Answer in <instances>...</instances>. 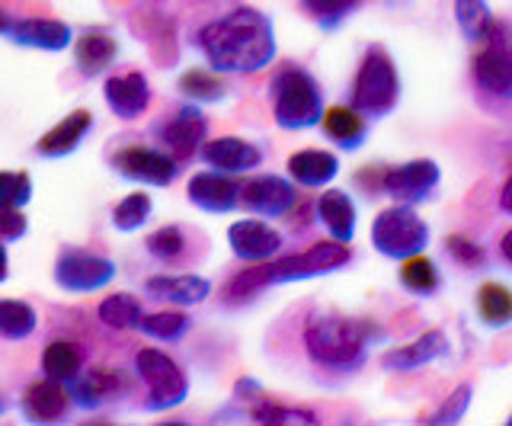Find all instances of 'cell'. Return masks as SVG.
Segmentation results:
<instances>
[{
    "label": "cell",
    "mask_w": 512,
    "mask_h": 426,
    "mask_svg": "<svg viewBox=\"0 0 512 426\" xmlns=\"http://www.w3.org/2000/svg\"><path fill=\"white\" fill-rule=\"evenodd\" d=\"M477 314L487 327H509L512 324V292L503 282H484L477 289Z\"/></svg>",
    "instance_id": "32"
},
{
    "label": "cell",
    "mask_w": 512,
    "mask_h": 426,
    "mask_svg": "<svg viewBox=\"0 0 512 426\" xmlns=\"http://www.w3.org/2000/svg\"><path fill=\"white\" fill-rule=\"evenodd\" d=\"M135 375L141 378L144 385V410H170L176 404H183L189 398V378L180 369V362L173 356H167L157 346H144V350L135 353Z\"/></svg>",
    "instance_id": "6"
},
{
    "label": "cell",
    "mask_w": 512,
    "mask_h": 426,
    "mask_svg": "<svg viewBox=\"0 0 512 426\" xmlns=\"http://www.w3.org/2000/svg\"><path fill=\"white\" fill-rule=\"evenodd\" d=\"M352 260L349 244L340 241H317L314 247H308L304 254H292L282 260H263L260 266H247L244 273H237L228 286L221 292L224 305H244L253 295H260L269 286H285V282H301V279H314V276H327L343 270V266Z\"/></svg>",
    "instance_id": "2"
},
{
    "label": "cell",
    "mask_w": 512,
    "mask_h": 426,
    "mask_svg": "<svg viewBox=\"0 0 512 426\" xmlns=\"http://www.w3.org/2000/svg\"><path fill=\"white\" fill-rule=\"evenodd\" d=\"M471 81L480 97L496 103H512V49L496 36L471 58Z\"/></svg>",
    "instance_id": "11"
},
{
    "label": "cell",
    "mask_w": 512,
    "mask_h": 426,
    "mask_svg": "<svg viewBox=\"0 0 512 426\" xmlns=\"http://www.w3.org/2000/svg\"><path fill=\"white\" fill-rule=\"evenodd\" d=\"M439 183H442V170L429 157H416V161L388 167V173H384V193L404 205H420L432 199Z\"/></svg>",
    "instance_id": "12"
},
{
    "label": "cell",
    "mask_w": 512,
    "mask_h": 426,
    "mask_svg": "<svg viewBox=\"0 0 512 426\" xmlns=\"http://www.w3.org/2000/svg\"><path fill=\"white\" fill-rule=\"evenodd\" d=\"M317 222L324 225V231L330 234L333 241L352 244V238H356L359 215H356V202L349 199L346 189H324V193H320Z\"/></svg>",
    "instance_id": "25"
},
{
    "label": "cell",
    "mask_w": 512,
    "mask_h": 426,
    "mask_svg": "<svg viewBox=\"0 0 512 426\" xmlns=\"http://www.w3.org/2000/svg\"><path fill=\"white\" fill-rule=\"evenodd\" d=\"M103 100L112 109V116L122 122H132L138 116L148 113L151 106V84L141 71H125L112 74L103 84Z\"/></svg>",
    "instance_id": "16"
},
{
    "label": "cell",
    "mask_w": 512,
    "mask_h": 426,
    "mask_svg": "<svg viewBox=\"0 0 512 426\" xmlns=\"http://www.w3.org/2000/svg\"><path fill=\"white\" fill-rule=\"evenodd\" d=\"M340 173V157L333 151H320V148H304L288 157V177L292 183L304 189H320L336 180Z\"/></svg>",
    "instance_id": "26"
},
{
    "label": "cell",
    "mask_w": 512,
    "mask_h": 426,
    "mask_svg": "<svg viewBox=\"0 0 512 426\" xmlns=\"http://www.w3.org/2000/svg\"><path fill=\"white\" fill-rule=\"evenodd\" d=\"M20 407L29 423H61L71 410V388L45 375L23 391Z\"/></svg>",
    "instance_id": "19"
},
{
    "label": "cell",
    "mask_w": 512,
    "mask_h": 426,
    "mask_svg": "<svg viewBox=\"0 0 512 426\" xmlns=\"http://www.w3.org/2000/svg\"><path fill=\"white\" fill-rule=\"evenodd\" d=\"M298 205V189L285 177L276 173H263L247 183H240V209L263 218H285Z\"/></svg>",
    "instance_id": "13"
},
{
    "label": "cell",
    "mask_w": 512,
    "mask_h": 426,
    "mask_svg": "<svg viewBox=\"0 0 512 426\" xmlns=\"http://www.w3.org/2000/svg\"><path fill=\"white\" fill-rule=\"evenodd\" d=\"M506 423H509V426H512V417H509V420H506Z\"/></svg>",
    "instance_id": "48"
},
{
    "label": "cell",
    "mask_w": 512,
    "mask_h": 426,
    "mask_svg": "<svg viewBox=\"0 0 512 426\" xmlns=\"http://www.w3.org/2000/svg\"><path fill=\"white\" fill-rule=\"evenodd\" d=\"M7 26H10V17L4 10H0V36H7Z\"/></svg>",
    "instance_id": "47"
},
{
    "label": "cell",
    "mask_w": 512,
    "mask_h": 426,
    "mask_svg": "<svg viewBox=\"0 0 512 426\" xmlns=\"http://www.w3.org/2000/svg\"><path fill=\"white\" fill-rule=\"evenodd\" d=\"M32 202V177L26 170H0V205H23Z\"/></svg>",
    "instance_id": "40"
},
{
    "label": "cell",
    "mask_w": 512,
    "mask_h": 426,
    "mask_svg": "<svg viewBox=\"0 0 512 426\" xmlns=\"http://www.w3.org/2000/svg\"><path fill=\"white\" fill-rule=\"evenodd\" d=\"M448 353V337L442 330H426L423 337H416L413 343H404V346H394L381 356V366L388 372H416L429 366V362H436Z\"/></svg>",
    "instance_id": "23"
},
{
    "label": "cell",
    "mask_w": 512,
    "mask_h": 426,
    "mask_svg": "<svg viewBox=\"0 0 512 426\" xmlns=\"http://www.w3.org/2000/svg\"><path fill=\"white\" fill-rule=\"evenodd\" d=\"M0 410H4V401H0Z\"/></svg>",
    "instance_id": "49"
},
{
    "label": "cell",
    "mask_w": 512,
    "mask_h": 426,
    "mask_svg": "<svg viewBox=\"0 0 512 426\" xmlns=\"http://www.w3.org/2000/svg\"><path fill=\"white\" fill-rule=\"evenodd\" d=\"M192 318L186 311H154V314H141L138 330L144 337L160 340V343H176L189 334Z\"/></svg>",
    "instance_id": "34"
},
{
    "label": "cell",
    "mask_w": 512,
    "mask_h": 426,
    "mask_svg": "<svg viewBox=\"0 0 512 426\" xmlns=\"http://www.w3.org/2000/svg\"><path fill=\"white\" fill-rule=\"evenodd\" d=\"M381 337L372 321L343 318V314H311L301 327V346L317 369L359 372L368 359V343Z\"/></svg>",
    "instance_id": "3"
},
{
    "label": "cell",
    "mask_w": 512,
    "mask_h": 426,
    "mask_svg": "<svg viewBox=\"0 0 512 426\" xmlns=\"http://www.w3.org/2000/svg\"><path fill=\"white\" fill-rule=\"evenodd\" d=\"M500 209L503 212H512V173H509V180L500 189Z\"/></svg>",
    "instance_id": "44"
},
{
    "label": "cell",
    "mask_w": 512,
    "mask_h": 426,
    "mask_svg": "<svg viewBox=\"0 0 512 426\" xmlns=\"http://www.w3.org/2000/svg\"><path fill=\"white\" fill-rule=\"evenodd\" d=\"M151 212H154V202L148 193H128L116 209H112V228L122 234H132L148 225Z\"/></svg>",
    "instance_id": "39"
},
{
    "label": "cell",
    "mask_w": 512,
    "mask_h": 426,
    "mask_svg": "<svg viewBox=\"0 0 512 426\" xmlns=\"http://www.w3.org/2000/svg\"><path fill=\"white\" fill-rule=\"evenodd\" d=\"M298 4H301L304 17L330 33V29H336L343 20H349L352 13L359 10L362 0H298Z\"/></svg>",
    "instance_id": "38"
},
{
    "label": "cell",
    "mask_w": 512,
    "mask_h": 426,
    "mask_svg": "<svg viewBox=\"0 0 512 426\" xmlns=\"http://www.w3.org/2000/svg\"><path fill=\"white\" fill-rule=\"evenodd\" d=\"M500 254H503V260L512 266V228L503 234V241H500Z\"/></svg>",
    "instance_id": "45"
},
{
    "label": "cell",
    "mask_w": 512,
    "mask_h": 426,
    "mask_svg": "<svg viewBox=\"0 0 512 426\" xmlns=\"http://www.w3.org/2000/svg\"><path fill=\"white\" fill-rule=\"evenodd\" d=\"M84 369V350L74 340H48V346L42 350V372L48 378H58V382L71 385L74 378Z\"/></svg>",
    "instance_id": "28"
},
{
    "label": "cell",
    "mask_w": 512,
    "mask_h": 426,
    "mask_svg": "<svg viewBox=\"0 0 512 426\" xmlns=\"http://www.w3.org/2000/svg\"><path fill=\"white\" fill-rule=\"evenodd\" d=\"M119 58V42L109 29L90 26L74 39V65L84 77H100L106 74Z\"/></svg>",
    "instance_id": "22"
},
{
    "label": "cell",
    "mask_w": 512,
    "mask_h": 426,
    "mask_svg": "<svg viewBox=\"0 0 512 426\" xmlns=\"http://www.w3.org/2000/svg\"><path fill=\"white\" fill-rule=\"evenodd\" d=\"M250 420L253 423H266V426H285V423H320L314 410H304V407H282L276 401L263 398V391L256 394L253 404H250Z\"/></svg>",
    "instance_id": "36"
},
{
    "label": "cell",
    "mask_w": 512,
    "mask_h": 426,
    "mask_svg": "<svg viewBox=\"0 0 512 426\" xmlns=\"http://www.w3.org/2000/svg\"><path fill=\"white\" fill-rule=\"evenodd\" d=\"M144 292L167 305L192 308V305H202L205 298L212 295V282L196 273H160L144 282Z\"/></svg>",
    "instance_id": "21"
},
{
    "label": "cell",
    "mask_w": 512,
    "mask_h": 426,
    "mask_svg": "<svg viewBox=\"0 0 512 426\" xmlns=\"http://www.w3.org/2000/svg\"><path fill=\"white\" fill-rule=\"evenodd\" d=\"M372 244L381 257L388 260H407L413 254H423L429 244V225L413 212V205L394 202L391 209L375 215L372 225Z\"/></svg>",
    "instance_id": "7"
},
{
    "label": "cell",
    "mask_w": 512,
    "mask_h": 426,
    "mask_svg": "<svg viewBox=\"0 0 512 426\" xmlns=\"http://www.w3.org/2000/svg\"><path fill=\"white\" fill-rule=\"evenodd\" d=\"M183 97H189L192 103H218L228 97V84L215 77L212 71H202V68H192L186 71L180 81H176Z\"/></svg>",
    "instance_id": "37"
},
{
    "label": "cell",
    "mask_w": 512,
    "mask_h": 426,
    "mask_svg": "<svg viewBox=\"0 0 512 426\" xmlns=\"http://www.w3.org/2000/svg\"><path fill=\"white\" fill-rule=\"evenodd\" d=\"M192 42L215 74H256L276 61V29L256 7H234L208 20Z\"/></svg>",
    "instance_id": "1"
},
{
    "label": "cell",
    "mask_w": 512,
    "mask_h": 426,
    "mask_svg": "<svg viewBox=\"0 0 512 426\" xmlns=\"http://www.w3.org/2000/svg\"><path fill=\"white\" fill-rule=\"evenodd\" d=\"M202 164H208L212 170L221 173H247L256 170L263 164V148L253 145L247 138H237V135H221V138H205V145L199 148Z\"/></svg>",
    "instance_id": "17"
},
{
    "label": "cell",
    "mask_w": 512,
    "mask_h": 426,
    "mask_svg": "<svg viewBox=\"0 0 512 426\" xmlns=\"http://www.w3.org/2000/svg\"><path fill=\"white\" fill-rule=\"evenodd\" d=\"M445 250L452 254V260H458L461 266H484L487 263V254H484V247H480L477 241L471 238H464V234H448L445 238Z\"/></svg>",
    "instance_id": "42"
},
{
    "label": "cell",
    "mask_w": 512,
    "mask_h": 426,
    "mask_svg": "<svg viewBox=\"0 0 512 426\" xmlns=\"http://www.w3.org/2000/svg\"><path fill=\"white\" fill-rule=\"evenodd\" d=\"M90 129H93L90 109H74V113L64 116L55 129H48L36 141V154L39 157H52V161H58V157H68V154H74L80 145H84V138L90 135Z\"/></svg>",
    "instance_id": "24"
},
{
    "label": "cell",
    "mask_w": 512,
    "mask_h": 426,
    "mask_svg": "<svg viewBox=\"0 0 512 426\" xmlns=\"http://www.w3.org/2000/svg\"><path fill=\"white\" fill-rule=\"evenodd\" d=\"M400 103V77L384 45H368L356 81H352L349 106L359 109L365 119H384Z\"/></svg>",
    "instance_id": "5"
},
{
    "label": "cell",
    "mask_w": 512,
    "mask_h": 426,
    "mask_svg": "<svg viewBox=\"0 0 512 426\" xmlns=\"http://www.w3.org/2000/svg\"><path fill=\"white\" fill-rule=\"evenodd\" d=\"M228 244H231V254L244 263H263L279 257V250L285 247L282 234L266 225L263 218H240L228 228Z\"/></svg>",
    "instance_id": "14"
},
{
    "label": "cell",
    "mask_w": 512,
    "mask_h": 426,
    "mask_svg": "<svg viewBox=\"0 0 512 426\" xmlns=\"http://www.w3.org/2000/svg\"><path fill=\"white\" fill-rule=\"evenodd\" d=\"M7 39L20 49H39V52H64L74 42V29L61 20H42V17H23L7 26Z\"/></svg>",
    "instance_id": "20"
},
{
    "label": "cell",
    "mask_w": 512,
    "mask_h": 426,
    "mask_svg": "<svg viewBox=\"0 0 512 426\" xmlns=\"http://www.w3.org/2000/svg\"><path fill=\"white\" fill-rule=\"evenodd\" d=\"M39 327V311L20 298H0V340H29Z\"/></svg>",
    "instance_id": "31"
},
{
    "label": "cell",
    "mask_w": 512,
    "mask_h": 426,
    "mask_svg": "<svg viewBox=\"0 0 512 426\" xmlns=\"http://www.w3.org/2000/svg\"><path fill=\"white\" fill-rule=\"evenodd\" d=\"M400 282L413 295H436L442 286L439 266L423 254H413L407 260H400Z\"/></svg>",
    "instance_id": "35"
},
{
    "label": "cell",
    "mask_w": 512,
    "mask_h": 426,
    "mask_svg": "<svg viewBox=\"0 0 512 426\" xmlns=\"http://www.w3.org/2000/svg\"><path fill=\"white\" fill-rule=\"evenodd\" d=\"M112 170L119 173L128 183H148V186H170L180 177L183 164L164 148H148V145H125L119 151H112L109 157Z\"/></svg>",
    "instance_id": "9"
},
{
    "label": "cell",
    "mask_w": 512,
    "mask_h": 426,
    "mask_svg": "<svg viewBox=\"0 0 512 426\" xmlns=\"http://www.w3.org/2000/svg\"><path fill=\"white\" fill-rule=\"evenodd\" d=\"M154 135H157V148H164L180 164H186L205 145L208 119L199 109V103H183V106H176L167 119H160L154 125Z\"/></svg>",
    "instance_id": "10"
},
{
    "label": "cell",
    "mask_w": 512,
    "mask_h": 426,
    "mask_svg": "<svg viewBox=\"0 0 512 426\" xmlns=\"http://www.w3.org/2000/svg\"><path fill=\"white\" fill-rule=\"evenodd\" d=\"M71 388V401L84 410H100L112 404L119 394L128 391V382L119 369H106V366H90L80 369V375L68 385Z\"/></svg>",
    "instance_id": "18"
},
{
    "label": "cell",
    "mask_w": 512,
    "mask_h": 426,
    "mask_svg": "<svg viewBox=\"0 0 512 426\" xmlns=\"http://www.w3.org/2000/svg\"><path fill=\"white\" fill-rule=\"evenodd\" d=\"M269 100H272V119L285 132H304L314 129L324 119V93L314 81L308 68L295 65H279L269 81Z\"/></svg>",
    "instance_id": "4"
},
{
    "label": "cell",
    "mask_w": 512,
    "mask_h": 426,
    "mask_svg": "<svg viewBox=\"0 0 512 426\" xmlns=\"http://www.w3.org/2000/svg\"><path fill=\"white\" fill-rule=\"evenodd\" d=\"M186 196L196 209H202L208 215H228L240 205V183L231 177V173L208 167L189 180Z\"/></svg>",
    "instance_id": "15"
},
{
    "label": "cell",
    "mask_w": 512,
    "mask_h": 426,
    "mask_svg": "<svg viewBox=\"0 0 512 426\" xmlns=\"http://www.w3.org/2000/svg\"><path fill=\"white\" fill-rule=\"evenodd\" d=\"M96 314H100V321L112 330H138L141 324V298L132 295V292H116L100 302V308H96Z\"/></svg>",
    "instance_id": "33"
},
{
    "label": "cell",
    "mask_w": 512,
    "mask_h": 426,
    "mask_svg": "<svg viewBox=\"0 0 512 426\" xmlns=\"http://www.w3.org/2000/svg\"><path fill=\"white\" fill-rule=\"evenodd\" d=\"M320 125H324V132H327V138L333 141V145L343 148V151L362 148L365 138H368V122H365V116L359 113V109H352V106L324 109V119H320Z\"/></svg>",
    "instance_id": "27"
},
{
    "label": "cell",
    "mask_w": 512,
    "mask_h": 426,
    "mask_svg": "<svg viewBox=\"0 0 512 426\" xmlns=\"http://www.w3.org/2000/svg\"><path fill=\"white\" fill-rule=\"evenodd\" d=\"M116 263L109 257L93 254V250L84 247H61L58 250V260H55V270L52 279L61 292H71V295H90V292H100L106 289L112 279H116Z\"/></svg>",
    "instance_id": "8"
},
{
    "label": "cell",
    "mask_w": 512,
    "mask_h": 426,
    "mask_svg": "<svg viewBox=\"0 0 512 426\" xmlns=\"http://www.w3.org/2000/svg\"><path fill=\"white\" fill-rule=\"evenodd\" d=\"M29 231V222L23 209H16V205H0V241H23Z\"/></svg>",
    "instance_id": "43"
},
{
    "label": "cell",
    "mask_w": 512,
    "mask_h": 426,
    "mask_svg": "<svg viewBox=\"0 0 512 426\" xmlns=\"http://www.w3.org/2000/svg\"><path fill=\"white\" fill-rule=\"evenodd\" d=\"M7 276H10V257H7L4 241H0V282H4Z\"/></svg>",
    "instance_id": "46"
},
{
    "label": "cell",
    "mask_w": 512,
    "mask_h": 426,
    "mask_svg": "<svg viewBox=\"0 0 512 426\" xmlns=\"http://www.w3.org/2000/svg\"><path fill=\"white\" fill-rule=\"evenodd\" d=\"M455 23L464 39L474 45H487L496 36V20L487 7V0H455Z\"/></svg>",
    "instance_id": "30"
},
{
    "label": "cell",
    "mask_w": 512,
    "mask_h": 426,
    "mask_svg": "<svg viewBox=\"0 0 512 426\" xmlns=\"http://www.w3.org/2000/svg\"><path fill=\"white\" fill-rule=\"evenodd\" d=\"M471 385H458L448 398L442 401V407L436 410V414L429 417L432 426H445V423H461L464 414H468V407H471Z\"/></svg>",
    "instance_id": "41"
},
{
    "label": "cell",
    "mask_w": 512,
    "mask_h": 426,
    "mask_svg": "<svg viewBox=\"0 0 512 426\" xmlns=\"http://www.w3.org/2000/svg\"><path fill=\"white\" fill-rule=\"evenodd\" d=\"M189 228L183 225H164L151 231L148 238H144V250L157 260V263H167V266H180L183 260H189Z\"/></svg>",
    "instance_id": "29"
}]
</instances>
